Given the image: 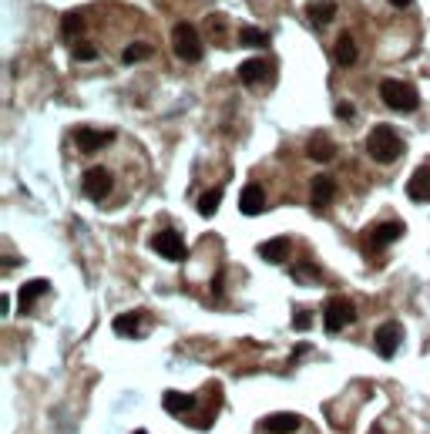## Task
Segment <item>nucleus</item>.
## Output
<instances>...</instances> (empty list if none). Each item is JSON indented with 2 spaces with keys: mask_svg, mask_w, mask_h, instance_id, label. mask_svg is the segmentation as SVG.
Masks as SVG:
<instances>
[{
  "mask_svg": "<svg viewBox=\"0 0 430 434\" xmlns=\"http://www.w3.org/2000/svg\"><path fill=\"white\" fill-rule=\"evenodd\" d=\"M367 151H370L374 162L390 165V162H397V158L404 155V138L397 135L393 125H376V128H370V135H367Z\"/></svg>",
  "mask_w": 430,
  "mask_h": 434,
  "instance_id": "1",
  "label": "nucleus"
},
{
  "mask_svg": "<svg viewBox=\"0 0 430 434\" xmlns=\"http://www.w3.org/2000/svg\"><path fill=\"white\" fill-rule=\"evenodd\" d=\"M380 98H383V105L393 108V112H413V108L420 105L417 88L407 84V81H393V77H387V81L380 84Z\"/></svg>",
  "mask_w": 430,
  "mask_h": 434,
  "instance_id": "2",
  "label": "nucleus"
},
{
  "mask_svg": "<svg viewBox=\"0 0 430 434\" xmlns=\"http://www.w3.org/2000/svg\"><path fill=\"white\" fill-rule=\"evenodd\" d=\"M171 47H175V54L182 57V61H199L202 57V38H199V31L192 27V24H175V31H171Z\"/></svg>",
  "mask_w": 430,
  "mask_h": 434,
  "instance_id": "3",
  "label": "nucleus"
},
{
  "mask_svg": "<svg viewBox=\"0 0 430 434\" xmlns=\"http://www.w3.org/2000/svg\"><path fill=\"white\" fill-rule=\"evenodd\" d=\"M323 320H326V330H330V334H339V330H346V327L356 320V306L346 300V297H330V300H326V310H323Z\"/></svg>",
  "mask_w": 430,
  "mask_h": 434,
  "instance_id": "4",
  "label": "nucleus"
},
{
  "mask_svg": "<svg viewBox=\"0 0 430 434\" xmlns=\"http://www.w3.org/2000/svg\"><path fill=\"white\" fill-rule=\"evenodd\" d=\"M151 249L162 256V260H169V263H182L188 256V246L185 239L175 232V229H165V232H155L151 236Z\"/></svg>",
  "mask_w": 430,
  "mask_h": 434,
  "instance_id": "5",
  "label": "nucleus"
},
{
  "mask_svg": "<svg viewBox=\"0 0 430 434\" xmlns=\"http://www.w3.org/2000/svg\"><path fill=\"white\" fill-rule=\"evenodd\" d=\"M400 340H404V327H400L397 320H390V323H383V327H376L374 350L383 360H393V354L400 350Z\"/></svg>",
  "mask_w": 430,
  "mask_h": 434,
  "instance_id": "6",
  "label": "nucleus"
},
{
  "mask_svg": "<svg viewBox=\"0 0 430 434\" xmlns=\"http://www.w3.org/2000/svg\"><path fill=\"white\" fill-rule=\"evenodd\" d=\"M81 189H84V195H88V199L101 202V199L112 192V172L101 169V165L88 169V172H84V179H81Z\"/></svg>",
  "mask_w": 430,
  "mask_h": 434,
  "instance_id": "7",
  "label": "nucleus"
},
{
  "mask_svg": "<svg viewBox=\"0 0 430 434\" xmlns=\"http://www.w3.org/2000/svg\"><path fill=\"white\" fill-rule=\"evenodd\" d=\"M114 132H98V128H77L75 132V142L81 151H88V155H94V151H101L105 145H112Z\"/></svg>",
  "mask_w": 430,
  "mask_h": 434,
  "instance_id": "8",
  "label": "nucleus"
},
{
  "mask_svg": "<svg viewBox=\"0 0 430 434\" xmlns=\"http://www.w3.org/2000/svg\"><path fill=\"white\" fill-rule=\"evenodd\" d=\"M333 195H337V182L330 175H316L309 182V202H313V209H326L333 202Z\"/></svg>",
  "mask_w": 430,
  "mask_h": 434,
  "instance_id": "9",
  "label": "nucleus"
},
{
  "mask_svg": "<svg viewBox=\"0 0 430 434\" xmlns=\"http://www.w3.org/2000/svg\"><path fill=\"white\" fill-rule=\"evenodd\" d=\"M400 236H404V223H380L376 229L367 232V243H370V249H383V246L397 243Z\"/></svg>",
  "mask_w": 430,
  "mask_h": 434,
  "instance_id": "10",
  "label": "nucleus"
},
{
  "mask_svg": "<svg viewBox=\"0 0 430 434\" xmlns=\"http://www.w3.org/2000/svg\"><path fill=\"white\" fill-rule=\"evenodd\" d=\"M239 209H243V216H259L262 209H266V192H262L259 182H249L239 195Z\"/></svg>",
  "mask_w": 430,
  "mask_h": 434,
  "instance_id": "11",
  "label": "nucleus"
},
{
  "mask_svg": "<svg viewBox=\"0 0 430 434\" xmlns=\"http://www.w3.org/2000/svg\"><path fill=\"white\" fill-rule=\"evenodd\" d=\"M306 155H309L313 162H333V158H337V142H333L330 135H313L309 145H306Z\"/></svg>",
  "mask_w": 430,
  "mask_h": 434,
  "instance_id": "12",
  "label": "nucleus"
},
{
  "mask_svg": "<svg viewBox=\"0 0 430 434\" xmlns=\"http://www.w3.org/2000/svg\"><path fill=\"white\" fill-rule=\"evenodd\" d=\"M407 195H410L413 202H430V165H420V169L410 175Z\"/></svg>",
  "mask_w": 430,
  "mask_h": 434,
  "instance_id": "13",
  "label": "nucleus"
},
{
  "mask_svg": "<svg viewBox=\"0 0 430 434\" xmlns=\"http://www.w3.org/2000/svg\"><path fill=\"white\" fill-rule=\"evenodd\" d=\"M162 404H165V411H169V414H175V417H188L192 411H195V397L182 394V391H165Z\"/></svg>",
  "mask_w": 430,
  "mask_h": 434,
  "instance_id": "14",
  "label": "nucleus"
},
{
  "mask_svg": "<svg viewBox=\"0 0 430 434\" xmlns=\"http://www.w3.org/2000/svg\"><path fill=\"white\" fill-rule=\"evenodd\" d=\"M300 414H269L262 421V431L266 434H293L300 431Z\"/></svg>",
  "mask_w": 430,
  "mask_h": 434,
  "instance_id": "15",
  "label": "nucleus"
},
{
  "mask_svg": "<svg viewBox=\"0 0 430 434\" xmlns=\"http://www.w3.org/2000/svg\"><path fill=\"white\" fill-rule=\"evenodd\" d=\"M44 293H51V283H47V280H31V283H24L20 286V293H17L20 310L27 313V310L38 303V297H44Z\"/></svg>",
  "mask_w": 430,
  "mask_h": 434,
  "instance_id": "16",
  "label": "nucleus"
},
{
  "mask_svg": "<svg viewBox=\"0 0 430 434\" xmlns=\"http://www.w3.org/2000/svg\"><path fill=\"white\" fill-rule=\"evenodd\" d=\"M266 75H269V64L262 57H252V61L239 64V81L243 84H259V81H266Z\"/></svg>",
  "mask_w": 430,
  "mask_h": 434,
  "instance_id": "17",
  "label": "nucleus"
},
{
  "mask_svg": "<svg viewBox=\"0 0 430 434\" xmlns=\"http://www.w3.org/2000/svg\"><path fill=\"white\" fill-rule=\"evenodd\" d=\"M259 256L266 263H286V256H289V239H269V243L259 246Z\"/></svg>",
  "mask_w": 430,
  "mask_h": 434,
  "instance_id": "18",
  "label": "nucleus"
},
{
  "mask_svg": "<svg viewBox=\"0 0 430 434\" xmlns=\"http://www.w3.org/2000/svg\"><path fill=\"white\" fill-rule=\"evenodd\" d=\"M141 320H145V313H121V317H114V334L118 337H135V334H141L138 330Z\"/></svg>",
  "mask_w": 430,
  "mask_h": 434,
  "instance_id": "19",
  "label": "nucleus"
},
{
  "mask_svg": "<svg viewBox=\"0 0 430 434\" xmlns=\"http://www.w3.org/2000/svg\"><path fill=\"white\" fill-rule=\"evenodd\" d=\"M333 17H337V3H333V0H316V3H309V20H313V24H330Z\"/></svg>",
  "mask_w": 430,
  "mask_h": 434,
  "instance_id": "20",
  "label": "nucleus"
},
{
  "mask_svg": "<svg viewBox=\"0 0 430 434\" xmlns=\"http://www.w3.org/2000/svg\"><path fill=\"white\" fill-rule=\"evenodd\" d=\"M337 64H343V68L356 64V44L350 34H343V38L337 40Z\"/></svg>",
  "mask_w": 430,
  "mask_h": 434,
  "instance_id": "21",
  "label": "nucleus"
},
{
  "mask_svg": "<svg viewBox=\"0 0 430 434\" xmlns=\"http://www.w3.org/2000/svg\"><path fill=\"white\" fill-rule=\"evenodd\" d=\"M81 31H84V20H81V14L71 10V14H64V17H61V34H64V40H75Z\"/></svg>",
  "mask_w": 430,
  "mask_h": 434,
  "instance_id": "22",
  "label": "nucleus"
},
{
  "mask_svg": "<svg viewBox=\"0 0 430 434\" xmlns=\"http://www.w3.org/2000/svg\"><path fill=\"white\" fill-rule=\"evenodd\" d=\"M239 40H243V47H266V44H269V34L259 31V27H243V31H239Z\"/></svg>",
  "mask_w": 430,
  "mask_h": 434,
  "instance_id": "23",
  "label": "nucleus"
},
{
  "mask_svg": "<svg viewBox=\"0 0 430 434\" xmlns=\"http://www.w3.org/2000/svg\"><path fill=\"white\" fill-rule=\"evenodd\" d=\"M293 280H296V283H306V286H316L319 280H323V273H319L313 263H302L293 269Z\"/></svg>",
  "mask_w": 430,
  "mask_h": 434,
  "instance_id": "24",
  "label": "nucleus"
},
{
  "mask_svg": "<svg viewBox=\"0 0 430 434\" xmlns=\"http://www.w3.org/2000/svg\"><path fill=\"white\" fill-rule=\"evenodd\" d=\"M219 206H222V192L219 189H208L206 195H202V199H199V212H202V216H215V212H219Z\"/></svg>",
  "mask_w": 430,
  "mask_h": 434,
  "instance_id": "25",
  "label": "nucleus"
},
{
  "mask_svg": "<svg viewBox=\"0 0 430 434\" xmlns=\"http://www.w3.org/2000/svg\"><path fill=\"white\" fill-rule=\"evenodd\" d=\"M148 54H151L148 44H128L125 54H121V61H125V64H138V61H145Z\"/></svg>",
  "mask_w": 430,
  "mask_h": 434,
  "instance_id": "26",
  "label": "nucleus"
},
{
  "mask_svg": "<svg viewBox=\"0 0 430 434\" xmlns=\"http://www.w3.org/2000/svg\"><path fill=\"white\" fill-rule=\"evenodd\" d=\"M75 57H77V61H94V57H98V51H94V44L81 40V44L75 47Z\"/></svg>",
  "mask_w": 430,
  "mask_h": 434,
  "instance_id": "27",
  "label": "nucleus"
},
{
  "mask_svg": "<svg viewBox=\"0 0 430 434\" xmlns=\"http://www.w3.org/2000/svg\"><path fill=\"white\" fill-rule=\"evenodd\" d=\"M313 327V313L309 310H300L296 317H293V330H309Z\"/></svg>",
  "mask_w": 430,
  "mask_h": 434,
  "instance_id": "28",
  "label": "nucleus"
},
{
  "mask_svg": "<svg viewBox=\"0 0 430 434\" xmlns=\"http://www.w3.org/2000/svg\"><path fill=\"white\" fill-rule=\"evenodd\" d=\"M353 105H346V101H339V105H337V118H339V121H353Z\"/></svg>",
  "mask_w": 430,
  "mask_h": 434,
  "instance_id": "29",
  "label": "nucleus"
},
{
  "mask_svg": "<svg viewBox=\"0 0 430 434\" xmlns=\"http://www.w3.org/2000/svg\"><path fill=\"white\" fill-rule=\"evenodd\" d=\"M0 317H10V297L7 293L0 297Z\"/></svg>",
  "mask_w": 430,
  "mask_h": 434,
  "instance_id": "30",
  "label": "nucleus"
},
{
  "mask_svg": "<svg viewBox=\"0 0 430 434\" xmlns=\"http://www.w3.org/2000/svg\"><path fill=\"white\" fill-rule=\"evenodd\" d=\"M393 7H410V0H390Z\"/></svg>",
  "mask_w": 430,
  "mask_h": 434,
  "instance_id": "31",
  "label": "nucleus"
},
{
  "mask_svg": "<svg viewBox=\"0 0 430 434\" xmlns=\"http://www.w3.org/2000/svg\"><path fill=\"white\" fill-rule=\"evenodd\" d=\"M370 434H383V431H380V428H374V431H370Z\"/></svg>",
  "mask_w": 430,
  "mask_h": 434,
  "instance_id": "32",
  "label": "nucleus"
},
{
  "mask_svg": "<svg viewBox=\"0 0 430 434\" xmlns=\"http://www.w3.org/2000/svg\"><path fill=\"white\" fill-rule=\"evenodd\" d=\"M135 434H145V431H135Z\"/></svg>",
  "mask_w": 430,
  "mask_h": 434,
  "instance_id": "33",
  "label": "nucleus"
}]
</instances>
